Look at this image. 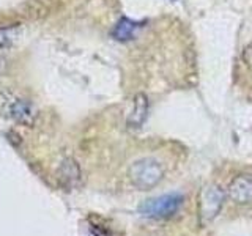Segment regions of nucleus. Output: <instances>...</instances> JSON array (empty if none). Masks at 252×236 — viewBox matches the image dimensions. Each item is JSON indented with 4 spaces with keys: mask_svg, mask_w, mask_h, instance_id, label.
<instances>
[{
    "mask_svg": "<svg viewBox=\"0 0 252 236\" xmlns=\"http://www.w3.org/2000/svg\"><path fill=\"white\" fill-rule=\"evenodd\" d=\"M129 179L131 183L140 191H148L153 189L164 177V169L159 161L153 157H145V159L136 161L129 167Z\"/></svg>",
    "mask_w": 252,
    "mask_h": 236,
    "instance_id": "2",
    "label": "nucleus"
},
{
    "mask_svg": "<svg viewBox=\"0 0 252 236\" xmlns=\"http://www.w3.org/2000/svg\"><path fill=\"white\" fill-rule=\"evenodd\" d=\"M55 178H57V183L65 189V191H74L79 186L82 184V170L79 162L74 157H65L57 172H55Z\"/></svg>",
    "mask_w": 252,
    "mask_h": 236,
    "instance_id": "5",
    "label": "nucleus"
},
{
    "mask_svg": "<svg viewBox=\"0 0 252 236\" xmlns=\"http://www.w3.org/2000/svg\"><path fill=\"white\" fill-rule=\"evenodd\" d=\"M183 202H185L183 195L178 192L165 194L161 197L145 200L139 206V212L142 216L150 219H167L172 217L173 214H177Z\"/></svg>",
    "mask_w": 252,
    "mask_h": 236,
    "instance_id": "3",
    "label": "nucleus"
},
{
    "mask_svg": "<svg viewBox=\"0 0 252 236\" xmlns=\"http://www.w3.org/2000/svg\"><path fill=\"white\" fill-rule=\"evenodd\" d=\"M244 61L248 63V66L252 69V44L246 47V51H244Z\"/></svg>",
    "mask_w": 252,
    "mask_h": 236,
    "instance_id": "10",
    "label": "nucleus"
},
{
    "mask_svg": "<svg viewBox=\"0 0 252 236\" xmlns=\"http://www.w3.org/2000/svg\"><path fill=\"white\" fill-rule=\"evenodd\" d=\"M21 36L19 26H5L0 27V49H6V47L13 46Z\"/></svg>",
    "mask_w": 252,
    "mask_h": 236,
    "instance_id": "9",
    "label": "nucleus"
},
{
    "mask_svg": "<svg viewBox=\"0 0 252 236\" xmlns=\"http://www.w3.org/2000/svg\"><path fill=\"white\" fill-rule=\"evenodd\" d=\"M0 114L24 126H32L36 120L33 104L21 94L8 90L0 91Z\"/></svg>",
    "mask_w": 252,
    "mask_h": 236,
    "instance_id": "1",
    "label": "nucleus"
},
{
    "mask_svg": "<svg viewBox=\"0 0 252 236\" xmlns=\"http://www.w3.org/2000/svg\"><path fill=\"white\" fill-rule=\"evenodd\" d=\"M148 117V99L145 94L139 93L136 98H134V106L132 110L128 117V128L131 129H139L144 126L145 120Z\"/></svg>",
    "mask_w": 252,
    "mask_h": 236,
    "instance_id": "7",
    "label": "nucleus"
},
{
    "mask_svg": "<svg viewBox=\"0 0 252 236\" xmlns=\"http://www.w3.org/2000/svg\"><path fill=\"white\" fill-rule=\"evenodd\" d=\"M228 195L230 199L240 205H246L252 202V177L240 175L236 177L230 186H228Z\"/></svg>",
    "mask_w": 252,
    "mask_h": 236,
    "instance_id": "6",
    "label": "nucleus"
},
{
    "mask_svg": "<svg viewBox=\"0 0 252 236\" xmlns=\"http://www.w3.org/2000/svg\"><path fill=\"white\" fill-rule=\"evenodd\" d=\"M224 203V192L219 186H207L202 189L199 195V217L205 225L215 219Z\"/></svg>",
    "mask_w": 252,
    "mask_h": 236,
    "instance_id": "4",
    "label": "nucleus"
},
{
    "mask_svg": "<svg viewBox=\"0 0 252 236\" xmlns=\"http://www.w3.org/2000/svg\"><path fill=\"white\" fill-rule=\"evenodd\" d=\"M140 22H136V21H131L128 18H122L120 21L117 22V26L114 27V31L112 35L115 39L118 41H129V39L134 38L136 35V31L140 29Z\"/></svg>",
    "mask_w": 252,
    "mask_h": 236,
    "instance_id": "8",
    "label": "nucleus"
}]
</instances>
